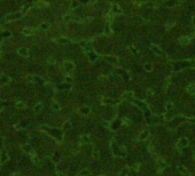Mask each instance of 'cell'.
Segmentation results:
<instances>
[{"label":"cell","instance_id":"1","mask_svg":"<svg viewBox=\"0 0 195 176\" xmlns=\"http://www.w3.org/2000/svg\"><path fill=\"white\" fill-rule=\"evenodd\" d=\"M188 145H189V141H188L187 138H185V137L179 138V141L177 142V148L178 149H185V148H187Z\"/></svg>","mask_w":195,"mask_h":176},{"label":"cell","instance_id":"2","mask_svg":"<svg viewBox=\"0 0 195 176\" xmlns=\"http://www.w3.org/2000/svg\"><path fill=\"white\" fill-rule=\"evenodd\" d=\"M165 167H166V161H165L164 159L160 158L158 159V161H157V170H158V173H162V171L164 170Z\"/></svg>","mask_w":195,"mask_h":176},{"label":"cell","instance_id":"3","mask_svg":"<svg viewBox=\"0 0 195 176\" xmlns=\"http://www.w3.org/2000/svg\"><path fill=\"white\" fill-rule=\"evenodd\" d=\"M10 82V78L8 76H1L0 77V86H5V85H8Z\"/></svg>","mask_w":195,"mask_h":176},{"label":"cell","instance_id":"4","mask_svg":"<svg viewBox=\"0 0 195 176\" xmlns=\"http://www.w3.org/2000/svg\"><path fill=\"white\" fill-rule=\"evenodd\" d=\"M63 69L65 71H72L75 69V65L72 64L71 62H63Z\"/></svg>","mask_w":195,"mask_h":176},{"label":"cell","instance_id":"5","mask_svg":"<svg viewBox=\"0 0 195 176\" xmlns=\"http://www.w3.org/2000/svg\"><path fill=\"white\" fill-rule=\"evenodd\" d=\"M133 96H134V94L132 92H130V90H128V92L123 93L122 98L123 99H133Z\"/></svg>","mask_w":195,"mask_h":176},{"label":"cell","instance_id":"6","mask_svg":"<svg viewBox=\"0 0 195 176\" xmlns=\"http://www.w3.org/2000/svg\"><path fill=\"white\" fill-rule=\"evenodd\" d=\"M18 54H20L21 56L28 57V56H29V49H28V48L22 47V48H20V49H18Z\"/></svg>","mask_w":195,"mask_h":176},{"label":"cell","instance_id":"7","mask_svg":"<svg viewBox=\"0 0 195 176\" xmlns=\"http://www.w3.org/2000/svg\"><path fill=\"white\" fill-rule=\"evenodd\" d=\"M173 107H175V104H173L172 101H168L166 103H165V105H164V108H165V110H166V111H171V110L173 109Z\"/></svg>","mask_w":195,"mask_h":176},{"label":"cell","instance_id":"8","mask_svg":"<svg viewBox=\"0 0 195 176\" xmlns=\"http://www.w3.org/2000/svg\"><path fill=\"white\" fill-rule=\"evenodd\" d=\"M79 112H80V114L88 116V114H90V112H91V110L88 109L87 107H84V108H82V109H79Z\"/></svg>","mask_w":195,"mask_h":176},{"label":"cell","instance_id":"9","mask_svg":"<svg viewBox=\"0 0 195 176\" xmlns=\"http://www.w3.org/2000/svg\"><path fill=\"white\" fill-rule=\"evenodd\" d=\"M90 135H83L82 137H80V142L84 144H88L90 143Z\"/></svg>","mask_w":195,"mask_h":176},{"label":"cell","instance_id":"10","mask_svg":"<svg viewBox=\"0 0 195 176\" xmlns=\"http://www.w3.org/2000/svg\"><path fill=\"white\" fill-rule=\"evenodd\" d=\"M189 41H190V39L188 37H181L179 39V42L183 44V45H187V44H189Z\"/></svg>","mask_w":195,"mask_h":176},{"label":"cell","instance_id":"11","mask_svg":"<svg viewBox=\"0 0 195 176\" xmlns=\"http://www.w3.org/2000/svg\"><path fill=\"white\" fill-rule=\"evenodd\" d=\"M30 157H31V160L35 162V164H38L39 162V159H38V157H37V154L35 153L33 151H31V153H30Z\"/></svg>","mask_w":195,"mask_h":176},{"label":"cell","instance_id":"12","mask_svg":"<svg viewBox=\"0 0 195 176\" xmlns=\"http://www.w3.org/2000/svg\"><path fill=\"white\" fill-rule=\"evenodd\" d=\"M187 90L189 93H193V94H195V82H192V84H189L187 86Z\"/></svg>","mask_w":195,"mask_h":176},{"label":"cell","instance_id":"13","mask_svg":"<svg viewBox=\"0 0 195 176\" xmlns=\"http://www.w3.org/2000/svg\"><path fill=\"white\" fill-rule=\"evenodd\" d=\"M148 135H149V131H148L147 129L142 130L141 131V134H140V139H146L148 137Z\"/></svg>","mask_w":195,"mask_h":176},{"label":"cell","instance_id":"14","mask_svg":"<svg viewBox=\"0 0 195 176\" xmlns=\"http://www.w3.org/2000/svg\"><path fill=\"white\" fill-rule=\"evenodd\" d=\"M16 108H17V109H25V107H27V105H25V103L24 102H22V101H18V102H16Z\"/></svg>","mask_w":195,"mask_h":176},{"label":"cell","instance_id":"15","mask_svg":"<svg viewBox=\"0 0 195 176\" xmlns=\"http://www.w3.org/2000/svg\"><path fill=\"white\" fill-rule=\"evenodd\" d=\"M52 109L54 110V111H60L61 110V105L59 104V103H56V102H54L52 104Z\"/></svg>","mask_w":195,"mask_h":176},{"label":"cell","instance_id":"16","mask_svg":"<svg viewBox=\"0 0 195 176\" xmlns=\"http://www.w3.org/2000/svg\"><path fill=\"white\" fill-rule=\"evenodd\" d=\"M153 52L155 53L156 55H161V54H162V50H161V48H160V47H156V46H154V47H153Z\"/></svg>","mask_w":195,"mask_h":176},{"label":"cell","instance_id":"17","mask_svg":"<svg viewBox=\"0 0 195 176\" xmlns=\"http://www.w3.org/2000/svg\"><path fill=\"white\" fill-rule=\"evenodd\" d=\"M178 170L180 171V174H183V175H185V174L187 173V169H186L184 166H178Z\"/></svg>","mask_w":195,"mask_h":176},{"label":"cell","instance_id":"18","mask_svg":"<svg viewBox=\"0 0 195 176\" xmlns=\"http://www.w3.org/2000/svg\"><path fill=\"white\" fill-rule=\"evenodd\" d=\"M145 70L148 72H150L153 70V64L152 63H147V64H145Z\"/></svg>","mask_w":195,"mask_h":176},{"label":"cell","instance_id":"19","mask_svg":"<svg viewBox=\"0 0 195 176\" xmlns=\"http://www.w3.org/2000/svg\"><path fill=\"white\" fill-rule=\"evenodd\" d=\"M128 175H129V168L125 167V168L120 171V176H128Z\"/></svg>","mask_w":195,"mask_h":176},{"label":"cell","instance_id":"20","mask_svg":"<svg viewBox=\"0 0 195 176\" xmlns=\"http://www.w3.org/2000/svg\"><path fill=\"white\" fill-rule=\"evenodd\" d=\"M8 160V156L7 153H3V156H1V158H0V162H5V161Z\"/></svg>","mask_w":195,"mask_h":176},{"label":"cell","instance_id":"21","mask_svg":"<svg viewBox=\"0 0 195 176\" xmlns=\"http://www.w3.org/2000/svg\"><path fill=\"white\" fill-rule=\"evenodd\" d=\"M41 107H43V104H41V103H38V104L35 107V109H33V112H39L40 109H41Z\"/></svg>","mask_w":195,"mask_h":176},{"label":"cell","instance_id":"22","mask_svg":"<svg viewBox=\"0 0 195 176\" xmlns=\"http://www.w3.org/2000/svg\"><path fill=\"white\" fill-rule=\"evenodd\" d=\"M148 151H149L152 154H155V149H154V145H152V144H150V145H148Z\"/></svg>","mask_w":195,"mask_h":176},{"label":"cell","instance_id":"23","mask_svg":"<svg viewBox=\"0 0 195 176\" xmlns=\"http://www.w3.org/2000/svg\"><path fill=\"white\" fill-rule=\"evenodd\" d=\"M92 157L94 159H98V158H99V152H98L96 150H93V151H92Z\"/></svg>","mask_w":195,"mask_h":176},{"label":"cell","instance_id":"24","mask_svg":"<svg viewBox=\"0 0 195 176\" xmlns=\"http://www.w3.org/2000/svg\"><path fill=\"white\" fill-rule=\"evenodd\" d=\"M70 126H71V122L70 121H65L64 124H63V128H65V129H69V128H70Z\"/></svg>","mask_w":195,"mask_h":176},{"label":"cell","instance_id":"25","mask_svg":"<svg viewBox=\"0 0 195 176\" xmlns=\"http://www.w3.org/2000/svg\"><path fill=\"white\" fill-rule=\"evenodd\" d=\"M132 169H133L134 171H138L139 169H140V165H139V164H134V165L132 166Z\"/></svg>","mask_w":195,"mask_h":176},{"label":"cell","instance_id":"26","mask_svg":"<svg viewBox=\"0 0 195 176\" xmlns=\"http://www.w3.org/2000/svg\"><path fill=\"white\" fill-rule=\"evenodd\" d=\"M40 29H41V30H47V29H48V24H47V23L41 24V25H40Z\"/></svg>","mask_w":195,"mask_h":176},{"label":"cell","instance_id":"27","mask_svg":"<svg viewBox=\"0 0 195 176\" xmlns=\"http://www.w3.org/2000/svg\"><path fill=\"white\" fill-rule=\"evenodd\" d=\"M80 175H82V176H87L88 175V170H87V169L82 170V171H80Z\"/></svg>","mask_w":195,"mask_h":176},{"label":"cell","instance_id":"28","mask_svg":"<svg viewBox=\"0 0 195 176\" xmlns=\"http://www.w3.org/2000/svg\"><path fill=\"white\" fill-rule=\"evenodd\" d=\"M67 41H68V40L65 39V38H61V39L59 40V42H60V44H67Z\"/></svg>","mask_w":195,"mask_h":176},{"label":"cell","instance_id":"29","mask_svg":"<svg viewBox=\"0 0 195 176\" xmlns=\"http://www.w3.org/2000/svg\"><path fill=\"white\" fill-rule=\"evenodd\" d=\"M90 58H91V60H95V58H96V54H95V53H93V55H90Z\"/></svg>","mask_w":195,"mask_h":176},{"label":"cell","instance_id":"30","mask_svg":"<svg viewBox=\"0 0 195 176\" xmlns=\"http://www.w3.org/2000/svg\"><path fill=\"white\" fill-rule=\"evenodd\" d=\"M130 122H131V121H129V120H126V119H123V124H124V125H129V124H130Z\"/></svg>","mask_w":195,"mask_h":176},{"label":"cell","instance_id":"31","mask_svg":"<svg viewBox=\"0 0 195 176\" xmlns=\"http://www.w3.org/2000/svg\"><path fill=\"white\" fill-rule=\"evenodd\" d=\"M70 20H71V18H70V16H69V15L64 16V21H67V22H68V21H70Z\"/></svg>","mask_w":195,"mask_h":176},{"label":"cell","instance_id":"32","mask_svg":"<svg viewBox=\"0 0 195 176\" xmlns=\"http://www.w3.org/2000/svg\"><path fill=\"white\" fill-rule=\"evenodd\" d=\"M193 159H194V161H195V152H194V154H193Z\"/></svg>","mask_w":195,"mask_h":176},{"label":"cell","instance_id":"33","mask_svg":"<svg viewBox=\"0 0 195 176\" xmlns=\"http://www.w3.org/2000/svg\"><path fill=\"white\" fill-rule=\"evenodd\" d=\"M101 176H106V175H101Z\"/></svg>","mask_w":195,"mask_h":176}]
</instances>
